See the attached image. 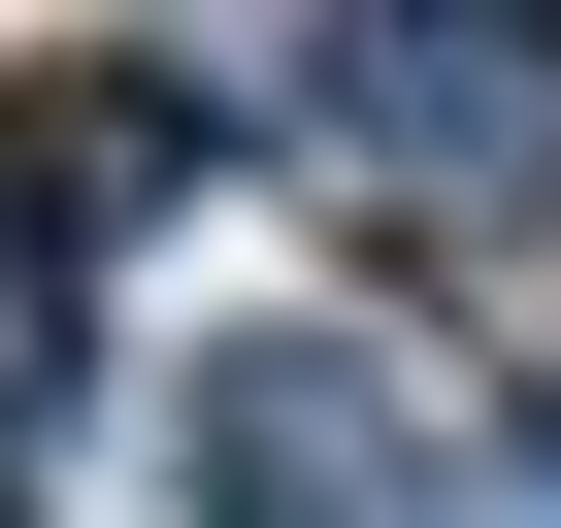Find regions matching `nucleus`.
<instances>
[{
	"label": "nucleus",
	"instance_id": "f257e3e1",
	"mask_svg": "<svg viewBox=\"0 0 561 528\" xmlns=\"http://www.w3.org/2000/svg\"><path fill=\"white\" fill-rule=\"evenodd\" d=\"M133 495L165 528H462L495 397H430L364 298H198V331H133Z\"/></svg>",
	"mask_w": 561,
	"mask_h": 528
},
{
	"label": "nucleus",
	"instance_id": "20e7f679",
	"mask_svg": "<svg viewBox=\"0 0 561 528\" xmlns=\"http://www.w3.org/2000/svg\"><path fill=\"white\" fill-rule=\"evenodd\" d=\"M495 528H561V331H495Z\"/></svg>",
	"mask_w": 561,
	"mask_h": 528
},
{
	"label": "nucleus",
	"instance_id": "f03ea898",
	"mask_svg": "<svg viewBox=\"0 0 561 528\" xmlns=\"http://www.w3.org/2000/svg\"><path fill=\"white\" fill-rule=\"evenodd\" d=\"M231 67H264V165L364 198V264L561 231V34H495V0H331V34H231Z\"/></svg>",
	"mask_w": 561,
	"mask_h": 528
},
{
	"label": "nucleus",
	"instance_id": "7ed1b4c3",
	"mask_svg": "<svg viewBox=\"0 0 561 528\" xmlns=\"http://www.w3.org/2000/svg\"><path fill=\"white\" fill-rule=\"evenodd\" d=\"M231 198H264V67L231 34H34L0 67V231L34 264H165Z\"/></svg>",
	"mask_w": 561,
	"mask_h": 528
},
{
	"label": "nucleus",
	"instance_id": "39448f33",
	"mask_svg": "<svg viewBox=\"0 0 561 528\" xmlns=\"http://www.w3.org/2000/svg\"><path fill=\"white\" fill-rule=\"evenodd\" d=\"M0 528H34V462H0Z\"/></svg>",
	"mask_w": 561,
	"mask_h": 528
}]
</instances>
